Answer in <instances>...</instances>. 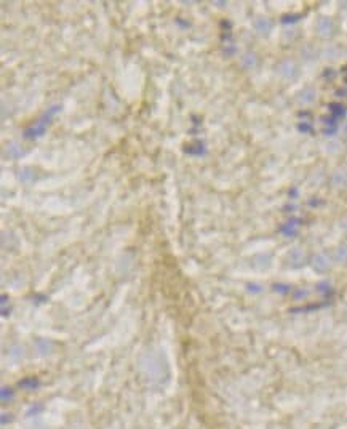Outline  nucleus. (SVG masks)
I'll use <instances>...</instances> for the list:
<instances>
[{"mask_svg": "<svg viewBox=\"0 0 347 429\" xmlns=\"http://www.w3.org/2000/svg\"><path fill=\"white\" fill-rule=\"evenodd\" d=\"M58 111V106H55V107H51L50 111L47 112L42 117V120H39V124L36 125V127H32V129H29V130H26V138H37V136H40L42 135V133L45 131V125L48 124V120L51 119V115H53L55 112Z\"/></svg>", "mask_w": 347, "mask_h": 429, "instance_id": "1", "label": "nucleus"}, {"mask_svg": "<svg viewBox=\"0 0 347 429\" xmlns=\"http://www.w3.org/2000/svg\"><path fill=\"white\" fill-rule=\"evenodd\" d=\"M317 29H319V32L322 34V36H327V34L331 32L333 29V22L329 21L328 18H323L319 24H317Z\"/></svg>", "mask_w": 347, "mask_h": 429, "instance_id": "2", "label": "nucleus"}, {"mask_svg": "<svg viewBox=\"0 0 347 429\" xmlns=\"http://www.w3.org/2000/svg\"><path fill=\"white\" fill-rule=\"evenodd\" d=\"M314 266L317 269H327L328 268V263H327V258L323 257V255H319V257H315V259H314Z\"/></svg>", "mask_w": 347, "mask_h": 429, "instance_id": "3", "label": "nucleus"}, {"mask_svg": "<svg viewBox=\"0 0 347 429\" xmlns=\"http://www.w3.org/2000/svg\"><path fill=\"white\" fill-rule=\"evenodd\" d=\"M343 228H344V229H346V231H347V219H346V221H344V223H343Z\"/></svg>", "mask_w": 347, "mask_h": 429, "instance_id": "4", "label": "nucleus"}]
</instances>
